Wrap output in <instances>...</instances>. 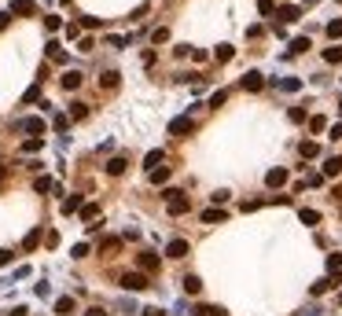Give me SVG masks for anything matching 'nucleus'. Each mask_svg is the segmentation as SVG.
<instances>
[{
	"label": "nucleus",
	"instance_id": "obj_38",
	"mask_svg": "<svg viewBox=\"0 0 342 316\" xmlns=\"http://www.w3.org/2000/svg\"><path fill=\"white\" fill-rule=\"evenodd\" d=\"M85 114H88V107H85V103H74V107H70V118H74V121H81Z\"/></svg>",
	"mask_w": 342,
	"mask_h": 316
},
{
	"label": "nucleus",
	"instance_id": "obj_9",
	"mask_svg": "<svg viewBox=\"0 0 342 316\" xmlns=\"http://www.w3.org/2000/svg\"><path fill=\"white\" fill-rule=\"evenodd\" d=\"M8 11L11 15H37V4H34V0H11Z\"/></svg>",
	"mask_w": 342,
	"mask_h": 316
},
{
	"label": "nucleus",
	"instance_id": "obj_15",
	"mask_svg": "<svg viewBox=\"0 0 342 316\" xmlns=\"http://www.w3.org/2000/svg\"><path fill=\"white\" fill-rule=\"evenodd\" d=\"M261 85H265V77H261L258 70H251V74H246V77H243V88H246V92H258Z\"/></svg>",
	"mask_w": 342,
	"mask_h": 316
},
{
	"label": "nucleus",
	"instance_id": "obj_57",
	"mask_svg": "<svg viewBox=\"0 0 342 316\" xmlns=\"http://www.w3.org/2000/svg\"><path fill=\"white\" fill-rule=\"evenodd\" d=\"M63 4H67V0H63Z\"/></svg>",
	"mask_w": 342,
	"mask_h": 316
},
{
	"label": "nucleus",
	"instance_id": "obj_3",
	"mask_svg": "<svg viewBox=\"0 0 342 316\" xmlns=\"http://www.w3.org/2000/svg\"><path fill=\"white\" fill-rule=\"evenodd\" d=\"M136 265H140V272L147 276V272H159L162 261H159V254H154V250H144V254H136Z\"/></svg>",
	"mask_w": 342,
	"mask_h": 316
},
{
	"label": "nucleus",
	"instance_id": "obj_28",
	"mask_svg": "<svg viewBox=\"0 0 342 316\" xmlns=\"http://www.w3.org/2000/svg\"><path fill=\"white\" fill-rule=\"evenodd\" d=\"M195 316H225L221 305H195Z\"/></svg>",
	"mask_w": 342,
	"mask_h": 316
},
{
	"label": "nucleus",
	"instance_id": "obj_45",
	"mask_svg": "<svg viewBox=\"0 0 342 316\" xmlns=\"http://www.w3.org/2000/svg\"><path fill=\"white\" fill-rule=\"evenodd\" d=\"M228 195H232V192H213V195H210V202H213V206H225Z\"/></svg>",
	"mask_w": 342,
	"mask_h": 316
},
{
	"label": "nucleus",
	"instance_id": "obj_27",
	"mask_svg": "<svg viewBox=\"0 0 342 316\" xmlns=\"http://www.w3.org/2000/svg\"><path fill=\"white\" fill-rule=\"evenodd\" d=\"M55 312L59 316H70L74 312V298H55Z\"/></svg>",
	"mask_w": 342,
	"mask_h": 316
},
{
	"label": "nucleus",
	"instance_id": "obj_25",
	"mask_svg": "<svg viewBox=\"0 0 342 316\" xmlns=\"http://www.w3.org/2000/svg\"><path fill=\"white\" fill-rule=\"evenodd\" d=\"M41 147H44V140H41V136H29L26 144H22V154H37Z\"/></svg>",
	"mask_w": 342,
	"mask_h": 316
},
{
	"label": "nucleus",
	"instance_id": "obj_32",
	"mask_svg": "<svg viewBox=\"0 0 342 316\" xmlns=\"http://www.w3.org/2000/svg\"><path fill=\"white\" fill-rule=\"evenodd\" d=\"M37 100H41V81L26 88V96H22V103H37Z\"/></svg>",
	"mask_w": 342,
	"mask_h": 316
},
{
	"label": "nucleus",
	"instance_id": "obj_4",
	"mask_svg": "<svg viewBox=\"0 0 342 316\" xmlns=\"http://www.w3.org/2000/svg\"><path fill=\"white\" fill-rule=\"evenodd\" d=\"M188 239H169L166 243V258H173V261H184V258H188Z\"/></svg>",
	"mask_w": 342,
	"mask_h": 316
},
{
	"label": "nucleus",
	"instance_id": "obj_50",
	"mask_svg": "<svg viewBox=\"0 0 342 316\" xmlns=\"http://www.w3.org/2000/svg\"><path fill=\"white\" fill-rule=\"evenodd\" d=\"M331 140H342V121H338V125H331Z\"/></svg>",
	"mask_w": 342,
	"mask_h": 316
},
{
	"label": "nucleus",
	"instance_id": "obj_12",
	"mask_svg": "<svg viewBox=\"0 0 342 316\" xmlns=\"http://www.w3.org/2000/svg\"><path fill=\"white\" fill-rule=\"evenodd\" d=\"M81 206H85V199L81 195H70V199H63V206H59V210L70 217V213H81Z\"/></svg>",
	"mask_w": 342,
	"mask_h": 316
},
{
	"label": "nucleus",
	"instance_id": "obj_52",
	"mask_svg": "<svg viewBox=\"0 0 342 316\" xmlns=\"http://www.w3.org/2000/svg\"><path fill=\"white\" fill-rule=\"evenodd\" d=\"M8 22H11V11H0V29H4Z\"/></svg>",
	"mask_w": 342,
	"mask_h": 316
},
{
	"label": "nucleus",
	"instance_id": "obj_44",
	"mask_svg": "<svg viewBox=\"0 0 342 316\" xmlns=\"http://www.w3.org/2000/svg\"><path fill=\"white\" fill-rule=\"evenodd\" d=\"M258 11L261 15H276V4H272V0H258Z\"/></svg>",
	"mask_w": 342,
	"mask_h": 316
},
{
	"label": "nucleus",
	"instance_id": "obj_56",
	"mask_svg": "<svg viewBox=\"0 0 342 316\" xmlns=\"http://www.w3.org/2000/svg\"><path fill=\"white\" fill-rule=\"evenodd\" d=\"M338 110H342V103H338Z\"/></svg>",
	"mask_w": 342,
	"mask_h": 316
},
{
	"label": "nucleus",
	"instance_id": "obj_49",
	"mask_svg": "<svg viewBox=\"0 0 342 316\" xmlns=\"http://www.w3.org/2000/svg\"><path fill=\"white\" fill-rule=\"evenodd\" d=\"M11 258H15L11 250H0V268H4V265H11Z\"/></svg>",
	"mask_w": 342,
	"mask_h": 316
},
{
	"label": "nucleus",
	"instance_id": "obj_5",
	"mask_svg": "<svg viewBox=\"0 0 342 316\" xmlns=\"http://www.w3.org/2000/svg\"><path fill=\"white\" fill-rule=\"evenodd\" d=\"M195 129V121L188 118V114H184V118H173V121H169V136H188Z\"/></svg>",
	"mask_w": 342,
	"mask_h": 316
},
{
	"label": "nucleus",
	"instance_id": "obj_18",
	"mask_svg": "<svg viewBox=\"0 0 342 316\" xmlns=\"http://www.w3.org/2000/svg\"><path fill=\"white\" fill-rule=\"evenodd\" d=\"M324 62L338 67V62H342V44H331V48H324Z\"/></svg>",
	"mask_w": 342,
	"mask_h": 316
},
{
	"label": "nucleus",
	"instance_id": "obj_8",
	"mask_svg": "<svg viewBox=\"0 0 342 316\" xmlns=\"http://www.w3.org/2000/svg\"><path fill=\"white\" fill-rule=\"evenodd\" d=\"M81 81H85V77H81V70H67L63 77H59V85H63L67 92H74V88H81Z\"/></svg>",
	"mask_w": 342,
	"mask_h": 316
},
{
	"label": "nucleus",
	"instance_id": "obj_33",
	"mask_svg": "<svg viewBox=\"0 0 342 316\" xmlns=\"http://www.w3.org/2000/svg\"><path fill=\"white\" fill-rule=\"evenodd\" d=\"M294 125H302V121H309V114H305V107H291V114H287Z\"/></svg>",
	"mask_w": 342,
	"mask_h": 316
},
{
	"label": "nucleus",
	"instance_id": "obj_17",
	"mask_svg": "<svg viewBox=\"0 0 342 316\" xmlns=\"http://www.w3.org/2000/svg\"><path fill=\"white\" fill-rule=\"evenodd\" d=\"M335 283H338V276H324V279H317V283H313V294H328Z\"/></svg>",
	"mask_w": 342,
	"mask_h": 316
},
{
	"label": "nucleus",
	"instance_id": "obj_43",
	"mask_svg": "<svg viewBox=\"0 0 342 316\" xmlns=\"http://www.w3.org/2000/svg\"><path fill=\"white\" fill-rule=\"evenodd\" d=\"M151 41H154V44H166V41H169V29H162V26H159V29L151 34Z\"/></svg>",
	"mask_w": 342,
	"mask_h": 316
},
{
	"label": "nucleus",
	"instance_id": "obj_37",
	"mask_svg": "<svg viewBox=\"0 0 342 316\" xmlns=\"http://www.w3.org/2000/svg\"><path fill=\"white\" fill-rule=\"evenodd\" d=\"M67 125H70L67 114H55V118H52V129H55V133H67Z\"/></svg>",
	"mask_w": 342,
	"mask_h": 316
},
{
	"label": "nucleus",
	"instance_id": "obj_54",
	"mask_svg": "<svg viewBox=\"0 0 342 316\" xmlns=\"http://www.w3.org/2000/svg\"><path fill=\"white\" fill-rule=\"evenodd\" d=\"M144 316H162V309H144Z\"/></svg>",
	"mask_w": 342,
	"mask_h": 316
},
{
	"label": "nucleus",
	"instance_id": "obj_13",
	"mask_svg": "<svg viewBox=\"0 0 342 316\" xmlns=\"http://www.w3.org/2000/svg\"><path fill=\"white\" fill-rule=\"evenodd\" d=\"M162 158H166V151H147V154H144V169L154 173V169L162 166Z\"/></svg>",
	"mask_w": 342,
	"mask_h": 316
},
{
	"label": "nucleus",
	"instance_id": "obj_14",
	"mask_svg": "<svg viewBox=\"0 0 342 316\" xmlns=\"http://www.w3.org/2000/svg\"><path fill=\"white\" fill-rule=\"evenodd\" d=\"M48 59H52V62H67L70 55H67V48H63L59 41H48Z\"/></svg>",
	"mask_w": 342,
	"mask_h": 316
},
{
	"label": "nucleus",
	"instance_id": "obj_20",
	"mask_svg": "<svg viewBox=\"0 0 342 316\" xmlns=\"http://www.w3.org/2000/svg\"><path fill=\"white\" fill-rule=\"evenodd\" d=\"M309 44H313V41H309V37H294L287 52H291V55H302V52H309Z\"/></svg>",
	"mask_w": 342,
	"mask_h": 316
},
{
	"label": "nucleus",
	"instance_id": "obj_7",
	"mask_svg": "<svg viewBox=\"0 0 342 316\" xmlns=\"http://www.w3.org/2000/svg\"><path fill=\"white\" fill-rule=\"evenodd\" d=\"M265 184H269V187H284V184H287V169H284V166H272V169L265 173Z\"/></svg>",
	"mask_w": 342,
	"mask_h": 316
},
{
	"label": "nucleus",
	"instance_id": "obj_11",
	"mask_svg": "<svg viewBox=\"0 0 342 316\" xmlns=\"http://www.w3.org/2000/svg\"><path fill=\"white\" fill-rule=\"evenodd\" d=\"M298 15H302L298 4H284V8H276V19H284V22H294Z\"/></svg>",
	"mask_w": 342,
	"mask_h": 316
},
{
	"label": "nucleus",
	"instance_id": "obj_16",
	"mask_svg": "<svg viewBox=\"0 0 342 316\" xmlns=\"http://www.w3.org/2000/svg\"><path fill=\"white\" fill-rule=\"evenodd\" d=\"M213 59H217V62H232V59H236V48H232V44H217Z\"/></svg>",
	"mask_w": 342,
	"mask_h": 316
},
{
	"label": "nucleus",
	"instance_id": "obj_36",
	"mask_svg": "<svg viewBox=\"0 0 342 316\" xmlns=\"http://www.w3.org/2000/svg\"><path fill=\"white\" fill-rule=\"evenodd\" d=\"M328 37H331V41L342 37V19H331V22H328Z\"/></svg>",
	"mask_w": 342,
	"mask_h": 316
},
{
	"label": "nucleus",
	"instance_id": "obj_21",
	"mask_svg": "<svg viewBox=\"0 0 342 316\" xmlns=\"http://www.w3.org/2000/svg\"><path fill=\"white\" fill-rule=\"evenodd\" d=\"M34 192H37V195L55 192V180H52V177H37V180H34Z\"/></svg>",
	"mask_w": 342,
	"mask_h": 316
},
{
	"label": "nucleus",
	"instance_id": "obj_22",
	"mask_svg": "<svg viewBox=\"0 0 342 316\" xmlns=\"http://www.w3.org/2000/svg\"><path fill=\"white\" fill-rule=\"evenodd\" d=\"M126 158H111V162H107V173H111V177H121V173H126Z\"/></svg>",
	"mask_w": 342,
	"mask_h": 316
},
{
	"label": "nucleus",
	"instance_id": "obj_23",
	"mask_svg": "<svg viewBox=\"0 0 342 316\" xmlns=\"http://www.w3.org/2000/svg\"><path fill=\"white\" fill-rule=\"evenodd\" d=\"M203 291V279L199 276H184V294H199Z\"/></svg>",
	"mask_w": 342,
	"mask_h": 316
},
{
	"label": "nucleus",
	"instance_id": "obj_10",
	"mask_svg": "<svg viewBox=\"0 0 342 316\" xmlns=\"http://www.w3.org/2000/svg\"><path fill=\"white\" fill-rule=\"evenodd\" d=\"M221 220H228V213H225L221 206H210V210H203V225H221Z\"/></svg>",
	"mask_w": 342,
	"mask_h": 316
},
{
	"label": "nucleus",
	"instance_id": "obj_53",
	"mask_svg": "<svg viewBox=\"0 0 342 316\" xmlns=\"http://www.w3.org/2000/svg\"><path fill=\"white\" fill-rule=\"evenodd\" d=\"M8 316H26V309H22V305H15V309H11Z\"/></svg>",
	"mask_w": 342,
	"mask_h": 316
},
{
	"label": "nucleus",
	"instance_id": "obj_39",
	"mask_svg": "<svg viewBox=\"0 0 342 316\" xmlns=\"http://www.w3.org/2000/svg\"><path fill=\"white\" fill-rule=\"evenodd\" d=\"M279 85H284V92H298V88H302V81H298V77H284Z\"/></svg>",
	"mask_w": 342,
	"mask_h": 316
},
{
	"label": "nucleus",
	"instance_id": "obj_30",
	"mask_svg": "<svg viewBox=\"0 0 342 316\" xmlns=\"http://www.w3.org/2000/svg\"><path fill=\"white\" fill-rule=\"evenodd\" d=\"M298 151H302V158H317V154H320V144H313V140H305V144H302Z\"/></svg>",
	"mask_w": 342,
	"mask_h": 316
},
{
	"label": "nucleus",
	"instance_id": "obj_29",
	"mask_svg": "<svg viewBox=\"0 0 342 316\" xmlns=\"http://www.w3.org/2000/svg\"><path fill=\"white\" fill-rule=\"evenodd\" d=\"M37 243H41V228H34V232L22 239V250H37Z\"/></svg>",
	"mask_w": 342,
	"mask_h": 316
},
{
	"label": "nucleus",
	"instance_id": "obj_41",
	"mask_svg": "<svg viewBox=\"0 0 342 316\" xmlns=\"http://www.w3.org/2000/svg\"><path fill=\"white\" fill-rule=\"evenodd\" d=\"M70 258H77V261H81V258H88V243H77V246L70 250Z\"/></svg>",
	"mask_w": 342,
	"mask_h": 316
},
{
	"label": "nucleus",
	"instance_id": "obj_40",
	"mask_svg": "<svg viewBox=\"0 0 342 316\" xmlns=\"http://www.w3.org/2000/svg\"><path fill=\"white\" fill-rule=\"evenodd\" d=\"M225 100H228V92H225V88H217L213 96H210V107H225Z\"/></svg>",
	"mask_w": 342,
	"mask_h": 316
},
{
	"label": "nucleus",
	"instance_id": "obj_34",
	"mask_svg": "<svg viewBox=\"0 0 342 316\" xmlns=\"http://www.w3.org/2000/svg\"><path fill=\"white\" fill-rule=\"evenodd\" d=\"M81 217H85V220H96V217H100V206H96V202H85V206H81Z\"/></svg>",
	"mask_w": 342,
	"mask_h": 316
},
{
	"label": "nucleus",
	"instance_id": "obj_31",
	"mask_svg": "<svg viewBox=\"0 0 342 316\" xmlns=\"http://www.w3.org/2000/svg\"><path fill=\"white\" fill-rule=\"evenodd\" d=\"M100 85H103V88H118V70H107V74L100 77Z\"/></svg>",
	"mask_w": 342,
	"mask_h": 316
},
{
	"label": "nucleus",
	"instance_id": "obj_26",
	"mask_svg": "<svg viewBox=\"0 0 342 316\" xmlns=\"http://www.w3.org/2000/svg\"><path fill=\"white\" fill-rule=\"evenodd\" d=\"M298 220L313 228V225H320V213H317V210H298Z\"/></svg>",
	"mask_w": 342,
	"mask_h": 316
},
{
	"label": "nucleus",
	"instance_id": "obj_55",
	"mask_svg": "<svg viewBox=\"0 0 342 316\" xmlns=\"http://www.w3.org/2000/svg\"><path fill=\"white\" fill-rule=\"evenodd\" d=\"M0 187H4V173H0Z\"/></svg>",
	"mask_w": 342,
	"mask_h": 316
},
{
	"label": "nucleus",
	"instance_id": "obj_35",
	"mask_svg": "<svg viewBox=\"0 0 342 316\" xmlns=\"http://www.w3.org/2000/svg\"><path fill=\"white\" fill-rule=\"evenodd\" d=\"M328 272H331V276L342 272V254H331V258H328Z\"/></svg>",
	"mask_w": 342,
	"mask_h": 316
},
{
	"label": "nucleus",
	"instance_id": "obj_48",
	"mask_svg": "<svg viewBox=\"0 0 342 316\" xmlns=\"http://www.w3.org/2000/svg\"><path fill=\"white\" fill-rule=\"evenodd\" d=\"M81 26H85V29H96V26H100V19H92V15H85V19H81Z\"/></svg>",
	"mask_w": 342,
	"mask_h": 316
},
{
	"label": "nucleus",
	"instance_id": "obj_24",
	"mask_svg": "<svg viewBox=\"0 0 342 316\" xmlns=\"http://www.w3.org/2000/svg\"><path fill=\"white\" fill-rule=\"evenodd\" d=\"M169 173H173L169 166H159L154 173H147V177H151V184H166V180H169Z\"/></svg>",
	"mask_w": 342,
	"mask_h": 316
},
{
	"label": "nucleus",
	"instance_id": "obj_51",
	"mask_svg": "<svg viewBox=\"0 0 342 316\" xmlns=\"http://www.w3.org/2000/svg\"><path fill=\"white\" fill-rule=\"evenodd\" d=\"M85 316H107V312H103L100 305H92V309H85Z\"/></svg>",
	"mask_w": 342,
	"mask_h": 316
},
{
	"label": "nucleus",
	"instance_id": "obj_46",
	"mask_svg": "<svg viewBox=\"0 0 342 316\" xmlns=\"http://www.w3.org/2000/svg\"><path fill=\"white\" fill-rule=\"evenodd\" d=\"M309 129H313V133H324V129H328V121H324V118H309Z\"/></svg>",
	"mask_w": 342,
	"mask_h": 316
},
{
	"label": "nucleus",
	"instance_id": "obj_1",
	"mask_svg": "<svg viewBox=\"0 0 342 316\" xmlns=\"http://www.w3.org/2000/svg\"><path fill=\"white\" fill-rule=\"evenodd\" d=\"M162 195H166V210L173 213V217H180V213H188V210H192V199L184 195V192H177V187H166Z\"/></svg>",
	"mask_w": 342,
	"mask_h": 316
},
{
	"label": "nucleus",
	"instance_id": "obj_19",
	"mask_svg": "<svg viewBox=\"0 0 342 316\" xmlns=\"http://www.w3.org/2000/svg\"><path fill=\"white\" fill-rule=\"evenodd\" d=\"M342 173V158L335 154V158H328V162H324V177H338Z\"/></svg>",
	"mask_w": 342,
	"mask_h": 316
},
{
	"label": "nucleus",
	"instance_id": "obj_42",
	"mask_svg": "<svg viewBox=\"0 0 342 316\" xmlns=\"http://www.w3.org/2000/svg\"><path fill=\"white\" fill-rule=\"evenodd\" d=\"M44 26H48V34H55V29L63 26V19H59V15H48V19H44Z\"/></svg>",
	"mask_w": 342,
	"mask_h": 316
},
{
	"label": "nucleus",
	"instance_id": "obj_47",
	"mask_svg": "<svg viewBox=\"0 0 342 316\" xmlns=\"http://www.w3.org/2000/svg\"><path fill=\"white\" fill-rule=\"evenodd\" d=\"M77 37H81V26L70 22V26H67V41H77Z\"/></svg>",
	"mask_w": 342,
	"mask_h": 316
},
{
	"label": "nucleus",
	"instance_id": "obj_2",
	"mask_svg": "<svg viewBox=\"0 0 342 316\" xmlns=\"http://www.w3.org/2000/svg\"><path fill=\"white\" fill-rule=\"evenodd\" d=\"M121 287H126V291H147L151 279L144 272H126V276H121Z\"/></svg>",
	"mask_w": 342,
	"mask_h": 316
},
{
	"label": "nucleus",
	"instance_id": "obj_6",
	"mask_svg": "<svg viewBox=\"0 0 342 316\" xmlns=\"http://www.w3.org/2000/svg\"><path fill=\"white\" fill-rule=\"evenodd\" d=\"M19 129H22V133H34V136H41L44 129H48V121H44V118H22V121H19Z\"/></svg>",
	"mask_w": 342,
	"mask_h": 316
}]
</instances>
